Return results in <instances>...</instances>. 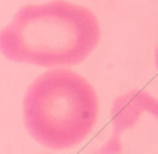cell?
Masks as SVG:
<instances>
[{"mask_svg":"<svg viewBox=\"0 0 158 154\" xmlns=\"http://www.w3.org/2000/svg\"><path fill=\"white\" fill-rule=\"evenodd\" d=\"M94 13L65 0L27 4L0 31V53L7 60L39 67L77 65L100 42Z\"/></svg>","mask_w":158,"mask_h":154,"instance_id":"6da1fadb","label":"cell"},{"mask_svg":"<svg viewBox=\"0 0 158 154\" xmlns=\"http://www.w3.org/2000/svg\"><path fill=\"white\" fill-rule=\"evenodd\" d=\"M98 115L96 90L71 69H50L27 89L22 103L29 136L52 150L77 147L92 133Z\"/></svg>","mask_w":158,"mask_h":154,"instance_id":"7a4b0ae2","label":"cell"}]
</instances>
